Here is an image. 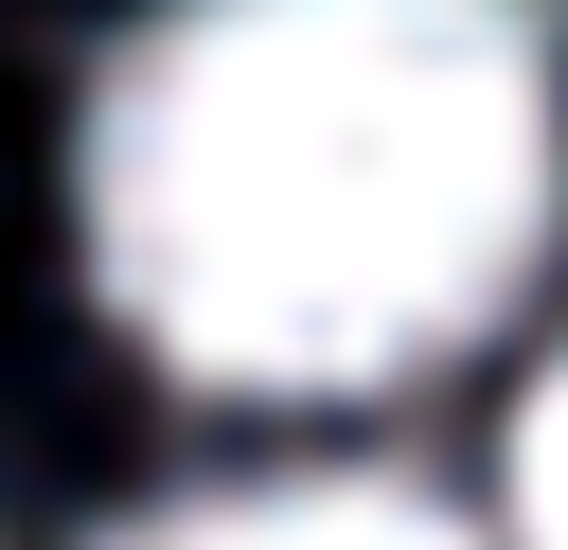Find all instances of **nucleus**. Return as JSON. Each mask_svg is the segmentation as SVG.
Here are the masks:
<instances>
[{
	"label": "nucleus",
	"mask_w": 568,
	"mask_h": 550,
	"mask_svg": "<svg viewBox=\"0 0 568 550\" xmlns=\"http://www.w3.org/2000/svg\"><path fill=\"white\" fill-rule=\"evenodd\" d=\"M106 319L213 408L479 355L568 231L550 0H160L71 142Z\"/></svg>",
	"instance_id": "f257e3e1"
},
{
	"label": "nucleus",
	"mask_w": 568,
	"mask_h": 550,
	"mask_svg": "<svg viewBox=\"0 0 568 550\" xmlns=\"http://www.w3.org/2000/svg\"><path fill=\"white\" fill-rule=\"evenodd\" d=\"M106 550H479V532L426 479H213V497H178Z\"/></svg>",
	"instance_id": "f03ea898"
},
{
	"label": "nucleus",
	"mask_w": 568,
	"mask_h": 550,
	"mask_svg": "<svg viewBox=\"0 0 568 550\" xmlns=\"http://www.w3.org/2000/svg\"><path fill=\"white\" fill-rule=\"evenodd\" d=\"M515 550H568V355L515 408Z\"/></svg>",
	"instance_id": "7ed1b4c3"
}]
</instances>
